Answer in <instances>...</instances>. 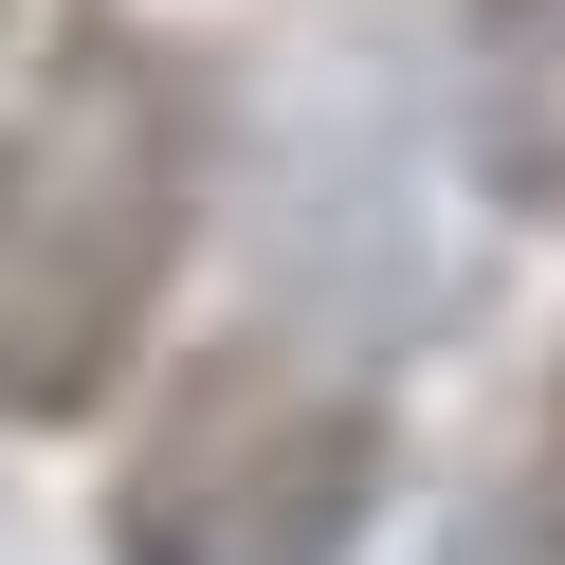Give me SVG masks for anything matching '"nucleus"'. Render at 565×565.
<instances>
[{
	"label": "nucleus",
	"instance_id": "1",
	"mask_svg": "<svg viewBox=\"0 0 565 565\" xmlns=\"http://www.w3.org/2000/svg\"><path fill=\"white\" fill-rule=\"evenodd\" d=\"M201 220V110L147 38L74 19L0 128V419H92L164 329Z\"/></svg>",
	"mask_w": 565,
	"mask_h": 565
},
{
	"label": "nucleus",
	"instance_id": "2",
	"mask_svg": "<svg viewBox=\"0 0 565 565\" xmlns=\"http://www.w3.org/2000/svg\"><path fill=\"white\" fill-rule=\"evenodd\" d=\"M383 511V402L292 347H220L110 492V565H347Z\"/></svg>",
	"mask_w": 565,
	"mask_h": 565
},
{
	"label": "nucleus",
	"instance_id": "3",
	"mask_svg": "<svg viewBox=\"0 0 565 565\" xmlns=\"http://www.w3.org/2000/svg\"><path fill=\"white\" fill-rule=\"evenodd\" d=\"M456 128H475V183H492V201L565 220V0H475Z\"/></svg>",
	"mask_w": 565,
	"mask_h": 565
},
{
	"label": "nucleus",
	"instance_id": "4",
	"mask_svg": "<svg viewBox=\"0 0 565 565\" xmlns=\"http://www.w3.org/2000/svg\"><path fill=\"white\" fill-rule=\"evenodd\" d=\"M511 565H565V365H547V419H529V475H511Z\"/></svg>",
	"mask_w": 565,
	"mask_h": 565
}]
</instances>
